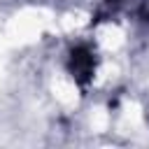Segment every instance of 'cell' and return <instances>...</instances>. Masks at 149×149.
<instances>
[{
  "label": "cell",
  "instance_id": "6da1fadb",
  "mask_svg": "<svg viewBox=\"0 0 149 149\" xmlns=\"http://www.w3.org/2000/svg\"><path fill=\"white\" fill-rule=\"evenodd\" d=\"M51 12L42 7H26L19 14H14L5 28V40L9 47H23L42 37L44 30L51 28Z\"/></svg>",
  "mask_w": 149,
  "mask_h": 149
},
{
  "label": "cell",
  "instance_id": "7a4b0ae2",
  "mask_svg": "<svg viewBox=\"0 0 149 149\" xmlns=\"http://www.w3.org/2000/svg\"><path fill=\"white\" fill-rule=\"evenodd\" d=\"M51 93L54 98L63 105V107H74L79 102V91L74 86V81L65 74H56L54 81H51Z\"/></svg>",
  "mask_w": 149,
  "mask_h": 149
},
{
  "label": "cell",
  "instance_id": "3957f363",
  "mask_svg": "<svg viewBox=\"0 0 149 149\" xmlns=\"http://www.w3.org/2000/svg\"><path fill=\"white\" fill-rule=\"evenodd\" d=\"M95 37H98V44L105 49V51H116L121 44H123V30L119 28V26H114V23H102L100 28H98V33H95Z\"/></svg>",
  "mask_w": 149,
  "mask_h": 149
},
{
  "label": "cell",
  "instance_id": "277c9868",
  "mask_svg": "<svg viewBox=\"0 0 149 149\" xmlns=\"http://www.w3.org/2000/svg\"><path fill=\"white\" fill-rule=\"evenodd\" d=\"M142 126V109L137 102H126L123 112H121V128L128 133V130H135Z\"/></svg>",
  "mask_w": 149,
  "mask_h": 149
},
{
  "label": "cell",
  "instance_id": "5b68a950",
  "mask_svg": "<svg viewBox=\"0 0 149 149\" xmlns=\"http://www.w3.org/2000/svg\"><path fill=\"white\" fill-rule=\"evenodd\" d=\"M86 23H88V14H84V12H68V14L61 16V28L68 30V33L79 30V28H84Z\"/></svg>",
  "mask_w": 149,
  "mask_h": 149
},
{
  "label": "cell",
  "instance_id": "8992f818",
  "mask_svg": "<svg viewBox=\"0 0 149 149\" xmlns=\"http://www.w3.org/2000/svg\"><path fill=\"white\" fill-rule=\"evenodd\" d=\"M107 126H109V114H107V109L95 107V109L91 112V128H93V133H105Z\"/></svg>",
  "mask_w": 149,
  "mask_h": 149
},
{
  "label": "cell",
  "instance_id": "52a82bcc",
  "mask_svg": "<svg viewBox=\"0 0 149 149\" xmlns=\"http://www.w3.org/2000/svg\"><path fill=\"white\" fill-rule=\"evenodd\" d=\"M116 65H112V63H105L100 70H98V81H107V79H114L116 77Z\"/></svg>",
  "mask_w": 149,
  "mask_h": 149
},
{
  "label": "cell",
  "instance_id": "ba28073f",
  "mask_svg": "<svg viewBox=\"0 0 149 149\" xmlns=\"http://www.w3.org/2000/svg\"><path fill=\"white\" fill-rule=\"evenodd\" d=\"M7 40H5V33H0V81H2V65H5V51H7Z\"/></svg>",
  "mask_w": 149,
  "mask_h": 149
}]
</instances>
